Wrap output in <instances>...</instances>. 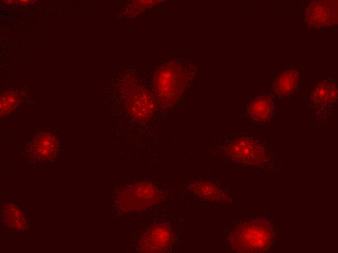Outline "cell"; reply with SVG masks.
Returning <instances> with one entry per match:
<instances>
[{"label": "cell", "instance_id": "ba28073f", "mask_svg": "<svg viewBox=\"0 0 338 253\" xmlns=\"http://www.w3.org/2000/svg\"><path fill=\"white\" fill-rule=\"evenodd\" d=\"M274 110V103L268 95H260L254 99L248 107L250 117L258 122H264L270 119Z\"/></svg>", "mask_w": 338, "mask_h": 253}, {"label": "cell", "instance_id": "277c9868", "mask_svg": "<svg viewBox=\"0 0 338 253\" xmlns=\"http://www.w3.org/2000/svg\"><path fill=\"white\" fill-rule=\"evenodd\" d=\"M337 97V89L331 81L324 80L315 87L310 99V105L316 115L328 114Z\"/></svg>", "mask_w": 338, "mask_h": 253}, {"label": "cell", "instance_id": "7a4b0ae2", "mask_svg": "<svg viewBox=\"0 0 338 253\" xmlns=\"http://www.w3.org/2000/svg\"><path fill=\"white\" fill-rule=\"evenodd\" d=\"M123 92L127 111L133 119L146 122L152 118L156 106L150 91L142 86L130 84L123 88Z\"/></svg>", "mask_w": 338, "mask_h": 253}, {"label": "cell", "instance_id": "6da1fadb", "mask_svg": "<svg viewBox=\"0 0 338 253\" xmlns=\"http://www.w3.org/2000/svg\"><path fill=\"white\" fill-rule=\"evenodd\" d=\"M186 75L182 67L175 62H169L160 68L153 78L155 96L164 107L175 103L185 87Z\"/></svg>", "mask_w": 338, "mask_h": 253}, {"label": "cell", "instance_id": "9c48e42d", "mask_svg": "<svg viewBox=\"0 0 338 253\" xmlns=\"http://www.w3.org/2000/svg\"><path fill=\"white\" fill-rule=\"evenodd\" d=\"M193 193L206 200L217 202L226 201L227 197L220 188L208 181H196L190 185Z\"/></svg>", "mask_w": 338, "mask_h": 253}, {"label": "cell", "instance_id": "52a82bcc", "mask_svg": "<svg viewBox=\"0 0 338 253\" xmlns=\"http://www.w3.org/2000/svg\"><path fill=\"white\" fill-rule=\"evenodd\" d=\"M299 81V72L293 69L282 72L274 80L272 86L273 94L278 97H284L293 93Z\"/></svg>", "mask_w": 338, "mask_h": 253}, {"label": "cell", "instance_id": "5b68a950", "mask_svg": "<svg viewBox=\"0 0 338 253\" xmlns=\"http://www.w3.org/2000/svg\"><path fill=\"white\" fill-rule=\"evenodd\" d=\"M226 152L233 160L249 164L259 163L263 155L261 147L248 138H240L233 141L227 145Z\"/></svg>", "mask_w": 338, "mask_h": 253}, {"label": "cell", "instance_id": "3957f363", "mask_svg": "<svg viewBox=\"0 0 338 253\" xmlns=\"http://www.w3.org/2000/svg\"><path fill=\"white\" fill-rule=\"evenodd\" d=\"M229 240L233 246L240 252H257L266 243V229L260 222L246 223L234 232Z\"/></svg>", "mask_w": 338, "mask_h": 253}, {"label": "cell", "instance_id": "8992f818", "mask_svg": "<svg viewBox=\"0 0 338 253\" xmlns=\"http://www.w3.org/2000/svg\"><path fill=\"white\" fill-rule=\"evenodd\" d=\"M334 13L327 2L312 3L307 9L305 22L308 27L320 29L330 26L334 20Z\"/></svg>", "mask_w": 338, "mask_h": 253}]
</instances>
